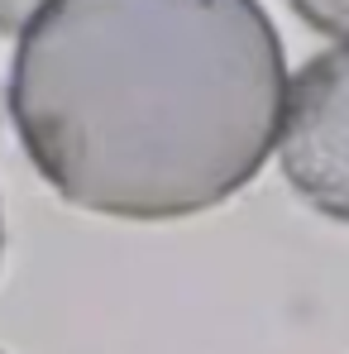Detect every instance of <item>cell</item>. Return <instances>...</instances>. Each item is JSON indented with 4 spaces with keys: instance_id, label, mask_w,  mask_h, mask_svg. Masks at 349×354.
Returning <instances> with one entry per match:
<instances>
[{
    "instance_id": "obj_1",
    "label": "cell",
    "mask_w": 349,
    "mask_h": 354,
    "mask_svg": "<svg viewBox=\"0 0 349 354\" xmlns=\"http://www.w3.org/2000/svg\"><path fill=\"white\" fill-rule=\"evenodd\" d=\"M287 72L258 0H48L10 62V120L62 201L182 221L268 163Z\"/></svg>"
},
{
    "instance_id": "obj_2",
    "label": "cell",
    "mask_w": 349,
    "mask_h": 354,
    "mask_svg": "<svg viewBox=\"0 0 349 354\" xmlns=\"http://www.w3.org/2000/svg\"><path fill=\"white\" fill-rule=\"evenodd\" d=\"M273 149L292 192L349 225V44L316 53L287 82Z\"/></svg>"
},
{
    "instance_id": "obj_3",
    "label": "cell",
    "mask_w": 349,
    "mask_h": 354,
    "mask_svg": "<svg viewBox=\"0 0 349 354\" xmlns=\"http://www.w3.org/2000/svg\"><path fill=\"white\" fill-rule=\"evenodd\" d=\"M292 10H296L311 29H321V34L349 44V0H292Z\"/></svg>"
},
{
    "instance_id": "obj_4",
    "label": "cell",
    "mask_w": 349,
    "mask_h": 354,
    "mask_svg": "<svg viewBox=\"0 0 349 354\" xmlns=\"http://www.w3.org/2000/svg\"><path fill=\"white\" fill-rule=\"evenodd\" d=\"M48 0H0V34H24Z\"/></svg>"
},
{
    "instance_id": "obj_5",
    "label": "cell",
    "mask_w": 349,
    "mask_h": 354,
    "mask_svg": "<svg viewBox=\"0 0 349 354\" xmlns=\"http://www.w3.org/2000/svg\"><path fill=\"white\" fill-rule=\"evenodd\" d=\"M0 244H5V235H0Z\"/></svg>"
}]
</instances>
